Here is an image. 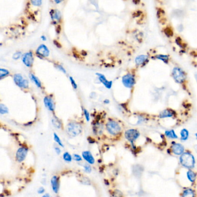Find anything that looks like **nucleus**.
Returning a JSON list of instances; mask_svg holds the SVG:
<instances>
[{"label":"nucleus","instance_id":"2","mask_svg":"<svg viewBox=\"0 0 197 197\" xmlns=\"http://www.w3.org/2000/svg\"><path fill=\"white\" fill-rule=\"evenodd\" d=\"M82 130V126L78 123H69L67 126V133L71 138L75 137L80 134Z\"/></svg>","mask_w":197,"mask_h":197},{"label":"nucleus","instance_id":"34","mask_svg":"<svg viewBox=\"0 0 197 197\" xmlns=\"http://www.w3.org/2000/svg\"><path fill=\"white\" fill-rule=\"evenodd\" d=\"M69 80H70V82H71V84H72L73 88L74 89H76V88H77V84H76L75 80L73 79V78L72 76H70V77H69Z\"/></svg>","mask_w":197,"mask_h":197},{"label":"nucleus","instance_id":"9","mask_svg":"<svg viewBox=\"0 0 197 197\" xmlns=\"http://www.w3.org/2000/svg\"><path fill=\"white\" fill-rule=\"evenodd\" d=\"M22 61L27 67H31L34 62L33 54L31 52L24 53L22 56Z\"/></svg>","mask_w":197,"mask_h":197},{"label":"nucleus","instance_id":"5","mask_svg":"<svg viewBox=\"0 0 197 197\" xmlns=\"http://www.w3.org/2000/svg\"><path fill=\"white\" fill-rule=\"evenodd\" d=\"M14 80L15 83L19 87L22 88H27L29 87V81L27 79L20 73H16L14 76Z\"/></svg>","mask_w":197,"mask_h":197},{"label":"nucleus","instance_id":"41","mask_svg":"<svg viewBox=\"0 0 197 197\" xmlns=\"http://www.w3.org/2000/svg\"><path fill=\"white\" fill-rule=\"evenodd\" d=\"M54 2H55V3H56V4H60V3H61L62 1H64V0H54Z\"/></svg>","mask_w":197,"mask_h":197},{"label":"nucleus","instance_id":"38","mask_svg":"<svg viewBox=\"0 0 197 197\" xmlns=\"http://www.w3.org/2000/svg\"><path fill=\"white\" fill-rule=\"evenodd\" d=\"M53 42H54V44L57 48H61V44H60L59 42H58L57 41H55V40H54Z\"/></svg>","mask_w":197,"mask_h":197},{"label":"nucleus","instance_id":"32","mask_svg":"<svg viewBox=\"0 0 197 197\" xmlns=\"http://www.w3.org/2000/svg\"><path fill=\"white\" fill-rule=\"evenodd\" d=\"M83 113H84V115L86 118V119L87 120V122H89L90 121V113L88 112V111L86 109H83Z\"/></svg>","mask_w":197,"mask_h":197},{"label":"nucleus","instance_id":"40","mask_svg":"<svg viewBox=\"0 0 197 197\" xmlns=\"http://www.w3.org/2000/svg\"><path fill=\"white\" fill-rule=\"evenodd\" d=\"M140 1H141V0H132L133 3H134L135 4H136V5L139 4L140 3Z\"/></svg>","mask_w":197,"mask_h":197},{"label":"nucleus","instance_id":"15","mask_svg":"<svg viewBox=\"0 0 197 197\" xmlns=\"http://www.w3.org/2000/svg\"><path fill=\"white\" fill-rule=\"evenodd\" d=\"M83 158L88 164H94L95 163V158L91 153L89 151H84L82 154Z\"/></svg>","mask_w":197,"mask_h":197},{"label":"nucleus","instance_id":"8","mask_svg":"<svg viewBox=\"0 0 197 197\" xmlns=\"http://www.w3.org/2000/svg\"><path fill=\"white\" fill-rule=\"evenodd\" d=\"M29 151L28 148L26 147H21L19 148L16 153V158L19 162H23L27 155Z\"/></svg>","mask_w":197,"mask_h":197},{"label":"nucleus","instance_id":"14","mask_svg":"<svg viewBox=\"0 0 197 197\" xmlns=\"http://www.w3.org/2000/svg\"><path fill=\"white\" fill-rule=\"evenodd\" d=\"M50 183L53 192L56 194H57L60 188L59 177L57 176H53L51 179Z\"/></svg>","mask_w":197,"mask_h":197},{"label":"nucleus","instance_id":"46","mask_svg":"<svg viewBox=\"0 0 197 197\" xmlns=\"http://www.w3.org/2000/svg\"><path fill=\"white\" fill-rule=\"evenodd\" d=\"M195 80H196V83H197V73L195 74Z\"/></svg>","mask_w":197,"mask_h":197},{"label":"nucleus","instance_id":"36","mask_svg":"<svg viewBox=\"0 0 197 197\" xmlns=\"http://www.w3.org/2000/svg\"><path fill=\"white\" fill-rule=\"evenodd\" d=\"M56 67L60 71H61L62 72H63L64 73H66L67 72H66V70L61 65H56Z\"/></svg>","mask_w":197,"mask_h":197},{"label":"nucleus","instance_id":"30","mask_svg":"<svg viewBox=\"0 0 197 197\" xmlns=\"http://www.w3.org/2000/svg\"><path fill=\"white\" fill-rule=\"evenodd\" d=\"M31 4L35 7H39L42 4V0H30Z\"/></svg>","mask_w":197,"mask_h":197},{"label":"nucleus","instance_id":"16","mask_svg":"<svg viewBox=\"0 0 197 197\" xmlns=\"http://www.w3.org/2000/svg\"><path fill=\"white\" fill-rule=\"evenodd\" d=\"M172 152L176 155H181L184 153V147L180 143H174L172 146Z\"/></svg>","mask_w":197,"mask_h":197},{"label":"nucleus","instance_id":"28","mask_svg":"<svg viewBox=\"0 0 197 197\" xmlns=\"http://www.w3.org/2000/svg\"><path fill=\"white\" fill-rule=\"evenodd\" d=\"M9 111H8V108H7V107L3 104H1L0 105V113L1 115H4V114H7L8 113Z\"/></svg>","mask_w":197,"mask_h":197},{"label":"nucleus","instance_id":"12","mask_svg":"<svg viewBox=\"0 0 197 197\" xmlns=\"http://www.w3.org/2000/svg\"><path fill=\"white\" fill-rule=\"evenodd\" d=\"M43 102H44L45 106L49 111L51 112H53L54 111L55 105H54L52 98L51 96H46L43 99Z\"/></svg>","mask_w":197,"mask_h":197},{"label":"nucleus","instance_id":"33","mask_svg":"<svg viewBox=\"0 0 197 197\" xmlns=\"http://www.w3.org/2000/svg\"><path fill=\"white\" fill-rule=\"evenodd\" d=\"M72 157H73V159L75 161H77V162H80V161H82V157H81L80 155L77 154H74L73 155Z\"/></svg>","mask_w":197,"mask_h":197},{"label":"nucleus","instance_id":"47","mask_svg":"<svg viewBox=\"0 0 197 197\" xmlns=\"http://www.w3.org/2000/svg\"><path fill=\"white\" fill-rule=\"evenodd\" d=\"M195 137H196V138L197 139V133H196V134H195Z\"/></svg>","mask_w":197,"mask_h":197},{"label":"nucleus","instance_id":"45","mask_svg":"<svg viewBox=\"0 0 197 197\" xmlns=\"http://www.w3.org/2000/svg\"><path fill=\"white\" fill-rule=\"evenodd\" d=\"M194 149L195 150V151L197 153V145H195L194 146Z\"/></svg>","mask_w":197,"mask_h":197},{"label":"nucleus","instance_id":"44","mask_svg":"<svg viewBox=\"0 0 197 197\" xmlns=\"http://www.w3.org/2000/svg\"><path fill=\"white\" fill-rule=\"evenodd\" d=\"M43 197H45V196H48V197H49V196H50V195H49V194H46L43 195Z\"/></svg>","mask_w":197,"mask_h":197},{"label":"nucleus","instance_id":"10","mask_svg":"<svg viewBox=\"0 0 197 197\" xmlns=\"http://www.w3.org/2000/svg\"><path fill=\"white\" fill-rule=\"evenodd\" d=\"M150 56L147 54H140L135 58V63L137 66H144L149 61Z\"/></svg>","mask_w":197,"mask_h":197},{"label":"nucleus","instance_id":"3","mask_svg":"<svg viewBox=\"0 0 197 197\" xmlns=\"http://www.w3.org/2000/svg\"><path fill=\"white\" fill-rule=\"evenodd\" d=\"M172 76L175 81L181 83L186 79V73L183 69L179 67H175L172 71Z\"/></svg>","mask_w":197,"mask_h":197},{"label":"nucleus","instance_id":"18","mask_svg":"<svg viewBox=\"0 0 197 197\" xmlns=\"http://www.w3.org/2000/svg\"><path fill=\"white\" fill-rule=\"evenodd\" d=\"M173 115H174V111H173L172 109H166L165 110H164L160 113L159 117L161 119H163V118H171Z\"/></svg>","mask_w":197,"mask_h":197},{"label":"nucleus","instance_id":"26","mask_svg":"<svg viewBox=\"0 0 197 197\" xmlns=\"http://www.w3.org/2000/svg\"><path fill=\"white\" fill-rule=\"evenodd\" d=\"M62 158H63V160L65 162H71L73 158L72 156L68 152H65L63 154Z\"/></svg>","mask_w":197,"mask_h":197},{"label":"nucleus","instance_id":"24","mask_svg":"<svg viewBox=\"0 0 197 197\" xmlns=\"http://www.w3.org/2000/svg\"><path fill=\"white\" fill-rule=\"evenodd\" d=\"M165 134L168 138H171V139H177V135L175 132V131L173 130H169V131H166L165 132Z\"/></svg>","mask_w":197,"mask_h":197},{"label":"nucleus","instance_id":"23","mask_svg":"<svg viewBox=\"0 0 197 197\" xmlns=\"http://www.w3.org/2000/svg\"><path fill=\"white\" fill-rule=\"evenodd\" d=\"M189 136V132L185 128L181 130L180 131V137H181V141H186L188 139Z\"/></svg>","mask_w":197,"mask_h":197},{"label":"nucleus","instance_id":"22","mask_svg":"<svg viewBox=\"0 0 197 197\" xmlns=\"http://www.w3.org/2000/svg\"><path fill=\"white\" fill-rule=\"evenodd\" d=\"M187 178L192 183L194 182L195 179H196V173L191 171V170H189L187 173Z\"/></svg>","mask_w":197,"mask_h":197},{"label":"nucleus","instance_id":"42","mask_svg":"<svg viewBox=\"0 0 197 197\" xmlns=\"http://www.w3.org/2000/svg\"><path fill=\"white\" fill-rule=\"evenodd\" d=\"M41 39H42V41H46V37H45V36H44V35H42V36H41Z\"/></svg>","mask_w":197,"mask_h":197},{"label":"nucleus","instance_id":"20","mask_svg":"<svg viewBox=\"0 0 197 197\" xmlns=\"http://www.w3.org/2000/svg\"><path fill=\"white\" fill-rule=\"evenodd\" d=\"M29 77H30L31 80L32 82H33L38 87H39V88L42 87V83H41V81L39 80V79L36 76H35L33 73H30Z\"/></svg>","mask_w":197,"mask_h":197},{"label":"nucleus","instance_id":"25","mask_svg":"<svg viewBox=\"0 0 197 197\" xmlns=\"http://www.w3.org/2000/svg\"><path fill=\"white\" fill-rule=\"evenodd\" d=\"M182 195L183 196H195V194L194 191L192 189L188 188L183 191Z\"/></svg>","mask_w":197,"mask_h":197},{"label":"nucleus","instance_id":"1","mask_svg":"<svg viewBox=\"0 0 197 197\" xmlns=\"http://www.w3.org/2000/svg\"><path fill=\"white\" fill-rule=\"evenodd\" d=\"M180 162L182 166L187 169H190L195 166V158L193 155L189 152H185L181 154Z\"/></svg>","mask_w":197,"mask_h":197},{"label":"nucleus","instance_id":"4","mask_svg":"<svg viewBox=\"0 0 197 197\" xmlns=\"http://www.w3.org/2000/svg\"><path fill=\"white\" fill-rule=\"evenodd\" d=\"M106 128L108 132L112 135H117L122 131L120 124L115 120H109L106 124Z\"/></svg>","mask_w":197,"mask_h":197},{"label":"nucleus","instance_id":"19","mask_svg":"<svg viewBox=\"0 0 197 197\" xmlns=\"http://www.w3.org/2000/svg\"><path fill=\"white\" fill-rule=\"evenodd\" d=\"M50 15L52 20L59 21L61 20V12L57 10H52L50 12Z\"/></svg>","mask_w":197,"mask_h":197},{"label":"nucleus","instance_id":"48","mask_svg":"<svg viewBox=\"0 0 197 197\" xmlns=\"http://www.w3.org/2000/svg\"><path fill=\"white\" fill-rule=\"evenodd\" d=\"M196 65H197V55L196 56Z\"/></svg>","mask_w":197,"mask_h":197},{"label":"nucleus","instance_id":"11","mask_svg":"<svg viewBox=\"0 0 197 197\" xmlns=\"http://www.w3.org/2000/svg\"><path fill=\"white\" fill-rule=\"evenodd\" d=\"M95 75L98 76V79H99V80L100 81L101 83H102L104 86L108 88V89H110L112 88V84H113V82L112 81H109L108 80L106 77L105 76V75H104L102 73H96Z\"/></svg>","mask_w":197,"mask_h":197},{"label":"nucleus","instance_id":"37","mask_svg":"<svg viewBox=\"0 0 197 197\" xmlns=\"http://www.w3.org/2000/svg\"><path fill=\"white\" fill-rule=\"evenodd\" d=\"M45 191V188H44L43 187H39V188H38V194H42L44 193Z\"/></svg>","mask_w":197,"mask_h":197},{"label":"nucleus","instance_id":"43","mask_svg":"<svg viewBox=\"0 0 197 197\" xmlns=\"http://www.w3.org/2000/svg\"><path fill=\"white\" fill-rule=\"evenodd\" d=\"M104 103H105V104H109V101L108 100H105L104 101Z\"/></svg>","mask_w":197,"mask_h":197},{"label":"nucleus","instance_id":"27","mask_svg":"<svg viewBox=\"0 0 197 197\" xmlns=\"http://www.w3.org/2000/svg\"><path fill=\"white\" fill-rule=\"evenodd\" d=\"M10 73V71L6 69H4V68L0 69V78H1V79L8 76Z\"/></svg>","mask_w":197,"mask_h":197},{"label":"nucleus","instance_id":"29","mask_svg":"<svg viewBox=\"0 0 197 197\" xmlns=\"http://www.w3.org/2000/svg\"><path fill=\"white\" fill-rule=\"evenodd\" d=\"M53 136H54V141H55L59 146H60L62 147H64V145H63V143H62V141H61V140L60 139V138H59V137L57 135V134H56V133H54Z\"/></svg>","mask_w":197,"mask_h":197},{"label":"nucleus","instance_id":"21","mask_svg":"<svg viewBox=\"0 0 197 197\" xmlns=\"http://www.w3.org/2000/svg\"><path fill=\"white\" fill-rule=\"evenodd\" d=\"M53 125L57 129H60L62 127V123L60 120L56 116H54L52 119Z\"/></svg>","mask_w":197,"mask_h":197},{"label":"nucleus","instance_id":"39","mask_svg":"<svg viewBox=\"0 0 197 197\" xmlns=\"http://www.w3.org/2000/svg\"><path fill=\"white\" fill-rule=\"evenodd\" d=\"M54 150H55V151H56V153L57 154H60V153H61V150H60V149L59 148V147H56L55 148H54Z\"/></svg>","mask_w":197,"mask_h":197},{"label":"nucleus","instance_id":"6","mask_svg":"<svg viewBox=\"0 0 197 197\" xmlns=\"http://www.w3.org/2000/svg\"><path fill=\"white\" fill-rule=\"evenodd\" d=\"M122 83L127 88H132L135 83V78L134 75L127 73L122 77Z\"/></svg>","mask_w":197,"mask_h":197},{"label":"nucleus","instance_id":"7","mask_svg":"<svg viewBox=\"0 0 197 197\" xmlns=\"http://www.w3.org/2000/svg\"><path fill=\"white\" fill-rule=\"evenodd\" d=\"M124 135L126 138L132 143L139 138V137L140 136V133L137 130L130 129L126 131Z\"/></svg>","mask_w":197,"mask_h":197},{"label":"nucleus","instance_id":"17","mask_svg":"<svg viewBox=\"0 0 197 197\" xmlns=\"http://www.w3.org/2000/svg\"><path fill=\"white\" fill-rule=\"evenodd\" d=\"M154 59L160 60L164 62L165 64H168L170 60V56L168 54H156L153 56Z\"/></svg>","mask_w":197,"mask_h":197},{"label":"nucleus","instance_id":"13","mask_svg":"<svg viewBox=\"0 0 197 197\" xmlns=\"http://www.w3.org/2000/svg\"><path fill=\"white\" fill-rule=\"evenodd\" d=\"M36 53L39 56L46 57L49 56L50 51L46 45L42 44V45H41L38 48V49H37Z\"/></svg>","mask_w":197,"mask_h":197},{"label":"nucleus","instance_id":"31","mask_svg":"<svg viewBox=\"0 0 197 197\" xmlns=\"http://www.w3.org/2000/svg\"><path fill=\"white\" fill-rule=\"evenodd\" d=\"M90 164H85L83 166L84 168V171L86 172V173H91V166L89 165Z\"/></svg>","mask_w":197,"mask_h":197},{"label":"nucleus","instance_id":"35","mask_svg":"<svg viewBox=\"0 0 197 197\" xmlns=\"http://www.w3.org/2000/svg\"><path fill=\"white\" fill-rule=\"evenodd\" d=\"M21 56H22V52H17L13 55V58L14 60H17L19 59L21 57Z\"/></svg>","mask_w":197,"mask_h":197}]
</instances>
